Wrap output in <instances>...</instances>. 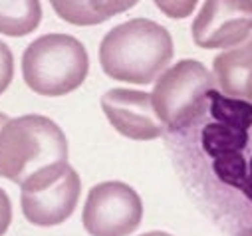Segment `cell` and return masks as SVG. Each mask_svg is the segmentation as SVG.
Listing matches in <instances>:
<instances>
[{
  "instance_id": "9c48e42d",
  "label": "cell",
  "mask_w": 252,
  "mask_h": 236,
  "mask_svg": "<svg viewBox=\"0 0 252 236\" xmlns=\"http://www.w3.org/2000/svg\"><path fill=\"white\" fill-rule=\"evenodd\" d=\"M101 109L115 131L129 139L149 141L165 133V125L155 113L151 93L115 88L103 93Z\"/></svg>"
},
{
  "instance_id": "5b68a950",
  "label": "cell",
  "mask_w": 252,
  "mask_h": 236,
  "mask_svg": "<svg viewBox=\"0 0 252 236\" xmlns=\"http://www.w3.org/2000/svg\"><path fill=\"white\" fill-rule=\"evenodd\" d=\"M211 89H217L215 76L197 60H181L165 70L151 93L165 131L179 129L199 109Z\"/></svg>"
},
{
  "instance_id": "6da1fadb",
  "label": "cell",
  "mask_w": 252,
  "mask_h": 236,
  "mask_svg": "<svg viewBox=\"0 0 252 236\" xmlns=\"http://www.w3.org/2000/svg\"><path fill=\"white\" fill-rule=\"evenodd\" d=\"M185 177L228 232L252 228V103L211 89L175 131Z\"/></svg>"
},
{
  "instance_id": "e0dca14e",
  "label": "cell",
  "mask_w": 252,
  "mask_h": 236,
  "mask_svg": "<svg viewBox=\"0 0 252 236\" xmlns=\"http://www.w3.org/2000/svg\"><path fill=\"white\" fill-rule=\"evenodd\" d=\"M141 236H171L169 232H161V230H153V232H147V234H141Z\"/></svg>"
},
{
  "instance_id": "52a82bcc",
  "label": "cell",
  "mask_w": 252,
  "mask_h": 236,
  "mask_svg": "<svg viewBox=\"0 0 252 236\" xmlns=\"http://www.w3.org/2000/svg\"><path fill=\"white\" fill-rule=\"evenodd\" d=\"M82 181L74 167L66 165L48 179L22 187V212L36 226H56L68 220L80 201Z\"/></svg>"
},
{
  "instance_id": "8fae6325",
  "label": "cell",
  "mask_w": 252,
  "mask_h": 236,
  "mask_svg": "<svg viewBox=\"0 0 252 236\" xmlns=\"http://www.w3.org/2000/svg\"><path fill=\"white\" fill-rule=\"evenodd\" d=\"M40 0H0V34L26 36L40 26Z\"/></svg>"
},
{
  "instance_id": "9a60e30c",
  "label": "cell",
  "mask_w": 252,
  "mask_h": 236,
  "mask_svg": "<svg viewBox=\"0 0 252 236\" xmlns=\"http://www.w3.org/2000/svg\"><path fill=\"white\" fill-rule=\"evenodd\" d=\"M14 76V58L10 48L0 40V93H4Z\"/></svg>"
},
{
  "instance_id": "ba28073f",
  "label": "cell",
  "mask_w": 252,
  "mask_h": 236,
  "mask_svg": "<svg viewBox=\"0 0 252 236\" xmlns=\"http://www.w3.org/2000/svg\"><path fill=\"white\" fill-rule=\"evenodd\" d=\"M199 48H234L252 32V0H205L193 22Z\"/></svg>"
},
{
  "instance_id": "ac0fdd59",
  "label": "cell",
  "mask_w": 252,
  "mask_h": 236,
  "mask_svg": "<svg viewBox=\"0 0 252 236\" xmlns=\"http://www.w3.org/2000/svg\"><path fill=\"white\" fill-rule=\"evenodd\" d=\"M6 121H8V117H6L4 113H0V129H2V127L6 125Z\"/></svg>"
},
{
  "instance_id": "d6986e66",
  "label": "cell",
  "mask_w": 252,
  "mask_h": 236,
  "mask_svg": "<svg viewBox=\"0 0 252 236\" xmlns=\"http://www.w3.org/2000/svg\"><path fill=\"white\" fill-rule=\"evenodd\" d=\"M238 236H252V228H250V230H246V232H242V234H238Z\"/></svg>"
},
{
  "instance_id": "2e32d148",
  "label": "cell",
  "mask_w": 252,
  "mask_h": 236,
  "mask_svg": "<svg viewBox=\"0 0 252 236\" xmlns=\"http://www.w3.org/2000/svg\"><path fill=\"white\" fill-rule=\"evenodd\" d=\"M12 222V205L4 189H0V236H4Z\"/></svg>"
},
{
  "instance_id": "7a4b0ae2",
  "label": "cell",
  "mask_w": 252,
  "mask_h": 236,
  "mask_svg": "<svg viewBox=\"0 0 252 236\" xmlns=\"http://www.w3.org/2000/svg\"><path fill=\"white\" fill-rule=\"evenodd\" d=\"M68 165V139L50 117L30 113L0 129V177L24 187Z\"/></svg>"
},
{
  "instance_id": "30bf717a",
  "label": "cell",
  "mask_w": 252,
  "mask_h": 236,
  "mask_svg": "<svg viewBox=\"0 0 252 236\" xmlns=\"http://www.w3.org/2000/svg\"><path fill=\"white\" fill-rule=\"evenodd\" d=\"M215 82L224 95L252 103V38L219 54L213 62Z\"/></svg>"
},
{
  "instance_id": "277c9868",
  "label": "cell",
  "mask_w": 252,
  "mask_h": 236,
  "mask_svg": "<svg viewBox=\"0 0 252 236\" xmlns=\"http://www.w3.org/2000/svg\"><path fill=\"white\" fill-rule=\"evenodd\" d=\"M90 70L84 44L68 34H44L22 56V76L38 95L60 97L78 89Z\"/></svg>"
},
{
  "instance_id": "4fadbf2b",
  "label": "cell",
  "mask_w": 252,
  "mask_h": 236,
  "mask_svg": "<svg viewBox=\"0 0 252 236\" xmlns=\"http://www.w3.org/2000/svg\"><path fill=\"white\" fill-rule=\"evenodd\" d=\"M88 2H90V8L101 18V22H105L115 14L127 12L139 0H88Z\"/></svg>"
},
{
  "instance_id": "5bb4252c",
  "label": "cell",
  "mask_w": 252,
  "mask_h": 236,
  "mask_svg": "<svg viewBox=\"0 0 252 236\" xmlns=\"http://www.w3.org/2000/svg\"><path fill=\"white\" fill-rule=\"evenodd\" d=\"M153 2L169 18H187L193 14L199 0H153Z\"/></svg>"
},
{
  "instance_id": "7c38bea8",
  "label": "cell",
  "mask_w": 252,
  "mask_h": 236,
  "mask_svg": "<svg viewBox=\"0 0 252 236\" xmlns=\"http://www.w3.org/2000/svg\"><path fill=\"white\" fill-rule=\"evenodd\" d=\"M56 14L74 26H95L101 24V18L90 8L88 0H50Z\"/></svg>"
},
{
  "instance_id": "3957f363",
  "label": "cell",
  "mask_w": 252,
  "mask_h": 236,
  "mask_svg": "<svg viewBox=\"0 0 252 236\" xmlns=\"http://www.w3.org/2000/svg\"><path fill=\"white\" fill-rule=\"evenodd\" d=\"M173 58L167 28L147 18H133L111 28L99 46L101 70L117 82L145 86L155 82Z\"/></svg>"
},
{
  "instance_id": "8992f818",
  "label": "cell",
  "mask_w": 252,
  "mask_h": 236,
  "mask_svg": "<svg viewBox=\"0 0 252 236\" xmlns=\"http://www.w3.org/2000/svg\"><path fill=\"white\" fill-rule=\"evenodd\" d=\"M143 218V203L133 187L105 181L92 187L82 222L90 236H129Z\"/></svg>"
}]
</instances>
